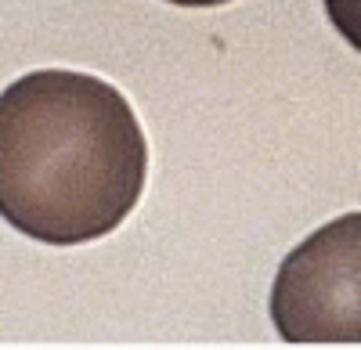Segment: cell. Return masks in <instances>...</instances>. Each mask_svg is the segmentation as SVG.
<instances>
[{
	"mask_svg": "<svg viewBox=\"0 0 361 350\" xmlns=\"http://www.w3.org/2000/svg\"><path fill=\"white\" fill-rule=\"evenodd\" d=\"M322 4H325V15L336 33L354 51H361V0H322Z\"/></svg>",
	"mask_w": 361,
	"mask_h": 350,
	"instance_id": "obj_3",
	"label": "cell"
},
{
	"mask_svg": "<svg viewBox=\"0 0 361 350\" xmlns=\"http://www.w3.org/2000/svg\"><path fill=\"white\" fill-rule=\"evenodd\" d=\"M166 4H180V8H221L231 0H166Z\"/></svg>",
	"mask_w": 361,
	"mask_h": 350,
	"instance_id": "obj_4",
	"label": "cell"
},
{
	"mask_svg": "<svg viewBox=\"0 0 361 350\" xmlns=\"http://www.w3.org/2000/svg\"><path fill=\"white\" fill-rule=\"evenodd\" d=\"M271 322L286 343H361V213L329 220L282 260Z\"/></svg>",
	"mask_w": 361,
	"mask_h": 350,
	"instance_id": "obj_2",
	"label": "cell"
},
{
	"mask_svg": "<svg viewBox=\"0 0 361 350\" xmlns=\"http://www.w3.org/2000/svg\"><path fill=\"white\" fill-rule=\"evenodd\" d=\"M130 101L76 69H37L0 94V217L47 246L105 239L145 192Z\"/></svg>",
	"mask_w": 361,
	"mask_h": 350,
	"instance_id": "obj_1",
	"label": "cell"
}]
</instances>
